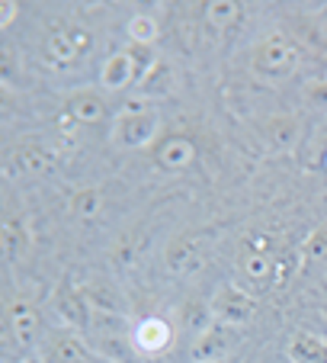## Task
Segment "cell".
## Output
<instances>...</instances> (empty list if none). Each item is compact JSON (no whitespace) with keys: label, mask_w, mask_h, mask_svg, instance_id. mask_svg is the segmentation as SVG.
<instances>
[{"label":"cell","mask_w":327,"mask_h":363,"mask_svg":"<svg viewBox=\"0 0 327 363\" xmlns=\"http://www.w3.org/2000/svg\"><path fill=\"white\" fill-rule=\"evenodd\" d=\"M238 277L253 286L257 293L276 286V254H257V251H241L238 257Z\"/></svg>","instance_id":"11"},{"label":"cell","mask_w":327,"mask_h":363,"mask_svg":"<svg viewBox=\"0 0 327 363\" xmlns=\"http://www.w3.org/2000/svg\"><path fill=\"white\" fill-rule=\"evenodd\" d=\"M241 4H234V0H209L205 4V20L212 23L215 29H231L234 23L241 20Z\"/></svg>","instance_id":"24"},{"label":"cell","mask_w":327,"mask_h":363,"mask_svg":"<svg viewBox=\"0 0 327 363\" xmlns=\"http://www.w3.org/2000/svg\"><path fill=\"white\" fill-rule=\"evenodd\" d=\"M302 257H308V261H327V225H321L318 232H311V238L305 241Z\"/></svg>","instance_id":"27"},{"label":"cell","mask_w":327,"mask_h":363,"mask_svg":"<svg viewBox=\"0 0 327 363\" xmlns=\"http://www.w3.org/2000/svg\"><path fill=\"white\" fill-rule=\"evenodd\" d=\"M295 267H299V264H295V254H280V257H276V286H282V283L295 274Z\"/></svg>","instance_id":"29"},{"label":"cell","mask_w":327,"mask_h":363,"mask_svg":"<svg viewBox=\"0 0 327 363\" xmlns=\"http://www.w3.org/2000/svg\"><path fill=\"white\" fill-rule=\"evenodd\" d=\"M90 344L84 341L81 331L74 328H52L42 337L39 357L45 363H87L90 360Z\"/></svg>","instance_id":"6"},{"label":"cell","mask_w":327,"mask_h":363,"mask_svg":"<svg viewBox=\"0 0 327 363\" xmlns=\"http://www.w3.org/2000/svg\"><path fill=\"white\" fill-rule=\"evenodd\" d=\"M90 337H113V335H132L129 318L125 315H113V312H90V325H87Z\"/></svg>","instance_id":"22"},{"label":"cell","mask_w":327,"mask_h":363,"mask_svg":"<svg viewBox=\"0 0 327 363\" xmlns=\"http://www.w3.org/2000/svg\"><path fill=\"white\" fill-rule=\"evenodd\" d=\"M54 312L62 315V328H74V331H87L90 325V306L84 299L81 286H71V280H62L58 289L52 296Z\"/></svg>","instance_id":"9"},{"label":"cell","mask_w":327,"mask_h":363,"mask_svg":"<svg viewBox=\"0 0 327 363\" xmlns=\"http://www.w3.org/2000/svg\"><path fill=\"white\" fill-rule=\"evenodd\" d=\"M122 52L132 58V68H135V84H142L144 77L154 71V65L161 62V58L154 55V45H142V42H129Z\"/></svg>","instance_id":"25"},{"label":"cell","mask_w":327,"mask_h":363,"mask_svg":"<svg viewBox=\"0 0 327 363\" xmlns=\"http://www.w3.org/2000/svg\"><path fill=\"white\" fill-rule=\"evenodd\" d=\"M308 100H311V103H318V106H327V81L314 84V87L308 90Z\"/></svg>","instance_id":"31"},{"label":"cell","mask_w":327,"mask_h":363,"mask_svg":"<svg viewBox=\"0 0 327 363\" xmlns=\"http://www.w3.org/2000/svg\"><path fill=\"white\" fill-rule=\"evenodd\" d=\"M157 129H161V116L157 110H138V113H125L119 110L116 119H113V145L119 148H144L157 138Z\"/></svg>","instance_id":"3"},{"label":"cell","mask_w":327,"mask_h":363,"mask_svg":"<svg viewBox=\"0 0 327 363\" xmlns=\"http://www.w3.org/2000/svg\"><path fill=\"white\" fill-rule=\"evenodd\" d=\"M129 39L142 42V45H154L157 39V20L151 13H135L129 20Z\"/></svg>","instance_id":"26"},{"label":"cell","mask_w":327,"mask_h":363,"mask_svg":"<svg viewBox=\"0 0 327 363\" xmlns=\"http://www.w3.org/2000/svg\"><path fill=\"white\" fill-rule=\"evenodd\" d=\"M286 354L289 363H327V341L314 335H295Z\"/></svg>","instance_id":"20"},{"label":"cell","mask_w":327,"mask_h":363,"mask_svg":"<svg viewBox=\"0 0 327 363\" xmlns=\"http://www.w3.org/2000/svg\"><path fill=\"white\" fill-rule=\"evenodd\" d=\"M68 209H71L74 219H96V216L103 213V190H96V186H84V190H77L74 196H71Z\"/></svg>","instance_id":"23"},{"label":"cell","mask_w":327,"mask_h":363,"mask_svg":"<svg viewBox=\"0 0 327 363\" xmlns=\"http://www.w3.org/2000/svg\"><path fill=\"white\" fill-rule=\"evenodd\" d=\"M215 325V315H212V306L202 299H186L183 306H180V328L186 331V335L196 341L199 335H205V331Z\"/></svg>","instance_id":"16"},{"label":"cell","mask_w":327,"mask_h":363,"mask_svg":"<svg viewBox=\"0 0 327 363\" xmlns=\"http://www.w3.org/2000/svg\"><path fill=\"white\" fill-rule=\"evenodd\" d=\"M7 335L13 337L23 347H33V344H42V315L39 308L26 299H16L7 306Z\"/></svg>","instance_id":"8"},{"label":"cell","mask_w":327,"mask_h":363,"mask_svg":"<svg viewBox=\"0 0 327 363\" xmlns=\"http://www.w3.org/2000/svg\"><path fill=\"white\" fill-rule=\"evenodd\" d=\"M100 84L106 90H122L129 84H135V68H132V58L125 52H116L109 55L100 68Z\"/></svg>","instance_id":"17"},{"label":"cell","mask_w":327,"mask_h":363,"mask_svg":"<svg viewBox=\"0 0 327 363\" xmlns=\"http://www.w3.org/2000/svg\"><path fill=\"white\" fill-rule=\"evenodd\" d=\"M132 341H135L138 354L157 357V354H164V350H171L173 328H171V322H164V318H142V322L132 328Z\"/></svg>","instance_id":"12"},{"label":"cell","mask_w":327,"mask_h":363,"mask_svg":"<svg viewBox=\"0 0 327 363\" xmlns=\"http://www.w3.org/2000/svg\"><path fill=\"white\" fill-rule=\"evenodd\" d=\"M93 354H100L109 363H138V347L132 335H113V337H90Z\"/></svg>","instance_id":"15"},{"label":"cell","mask_w":327,"mask_h":363,"mask_svg":"<svg viewBox=\"0 0 327 363\" xmlns=\"http://www.w3.org/2000/svg\"><path fill=\"white\" fill-rule=\"evenodd\" d=\"M84 299H87L90 312H113V315H125V299L119 296V289H113L109 283H87Z\"/></svg>","instance_id":"18"},{"label":"cell","mask_w":327,"mask_h":363,"mask_svg":"<svg viewBox=\"0 0 327 363\" xmlns=\"http://www.w3.org/2000/svg\"><path fill=\"white\" fill-rule=\"evenodd\" d=\"M272 247H276V241L270 238L266 232H253V235H247V241H244V251H257V254H272Z\"/></svg>","instance_id":"28"},{"label":"cell","mask_w":327,"mask_h":363,"mask_svg":"<svg viewBox=\"0 0 327 363\" xmlns=\"http://www.w3.org/2000/svg\"><path fill=\"white\" fill-rule=\"evenodd\" d=\"M52 167H54L52 151H45L35 142L20 145V148H13L7 155V171L13 174V177H42V174H48Z\"/></svg>","instance_id":"10"},{"label":"cell","mask_w":327,"mask_h":363,"mask_svg":"<svg viewBox=\"0 0 327 363\" xmlns=\"http://www.w3.org/2000/svg\"><path fill=\"white\" fill-rule=\"evenodd\" d=\"M196 161V142L186 135H171V138H161L154 145V164L161 171H183Z\"/></svg>","instance_id":"14"},{"label":"cell","mask_w":327,"mask_h":363,"mask_svg":"<svg viewBox=\"0 0 327 363\" xmlns=\"http://www.w3.org/2000/svg\"><path fill=\"white\" fill-rule=\"evenodd\" d=\"M295 65H299V52H295V45L289 42V35L270 33L266 39H260L257 45H253L251 68L260 81H286L295 71Z\"/></svg>","instance_id":"2"},{"label":"cell","mask_w":327,"mask_h":363,"mask_svg":"<svg viewBox=\"0 0 327 363\" xmlns=\"http://www.w3.org/2000/svg\"><path fill=\"white\" fill-rule=\"evenodd\" d=\"M173 90V68L167 62H157L154 71H151L148 77H144L142 84H138V96H144V100H154V96H167Z\"/></svg>","instance_id":"21"},{"label":"cell","mask_w":327,"mask_h":363,"mask_svg":"<svg viewBox=\"0 0 327 363\" xmlns=\"http://www.w3.org/2000/svg\"><path fill=\"white\" fill-rule=\"evenodd\" d=\"M16 13H20V7H16L13 0H4V4H0V29H7L10 23L16 20Z\"/></svg>","instance_id":"30"},{"label":"cell","mask_w":327,"mask_h":363,"mask_svg":"<svg viewBox=\"0 0 327 363\" xmlns=\"http://www.w3.org/2000/svg\"><path fill=\"white\" fill-rule=\"evenodd\" d=\"M238 328L215 322L205 335H199L190 347V363H225L238 350Z\"/></svg>","instance_id":"7"},{"label":"cell","mask_w":327,"mask_h":363,"mask_svg":"<svg viewBox=\"0 0 327 363\" xmlns=\"http://www.w3.org/2000/svg\"><path fill=\"white\" fill-rule=\"evenodd\" d=\"M212 241H215L212 232H199V228L173 238L171 245H167V270L177 277H186V274H193V270H199L212 251Z\"/></svg>","instance_id":"4"},{"label":"cell","mask_w":327,"mask_h":363,"mask_svg":"<svg viewBox=\"0 0 327 363\" xmlns=\"http://www.w3.org/2000/svg\"><path fill=\"white\" fill-rule=\"evenodd\" d=\"M20 363H45V360H42L39 354H33V357H26V360H20Z\"/></svg>","instance_id":"32"},{"label":"cell","mask_w":327,"mask_h":363,"mask_svg":"<svg viewBox=\"0 0 327 363\" xmlns=\"http://www.w3.org/2000/svg\"><path fill=\"white\" fill-rule=\"evenodd\" d=\"M106 113L109 106L96 90H77V94H71L64 100V119H71L77 125H96L106 119Z\"/></svg>","instance_id":"13"},{"label":"cell","mask_w":327,"mask_h":363,"mask_svg":"<svg viewBox=\"0 0 327 363\" xmlns=\"http://www.w3.org/2000/svg\"><path fill=\"white\" fill-rule=\"evenodd\" d=\"M209 306H212L215 322L231 325V328H241V325H247L253 315H257V299H253L247 289H241L238 283L218 286L215 296L209 299Z\"/></svg>","instance_id":"5"},{"label":"cell","mask_w":327,"mask_h":363,"mask_svg":"<svg viewBox=\"0 0 327 363\" xmlns=\"http://www.w3.org/2000/svg\"><path fill=\"white\" fill-rule=\"evenodd\" d=\"M93 45V35L77 23H52V29L42 39V62L54 71L74 68Z\"/></svg>","instance_id":"1"},{"label":"cell","mask_w":327,"mask_h":363,"mask_svg":"<svg viewBox=\"0 0 327 363\" xmlns=\"http://www.w3.org/2000/svg\"><path fill=\"white\" fill-rule=\"evenodd\" d=\"M0 245H4L7 261H20L23 254L29 251V228L23 225V219H13V216L4 219V228H0Z\"/></svg>","instance_id":"19"}]
</instances>
